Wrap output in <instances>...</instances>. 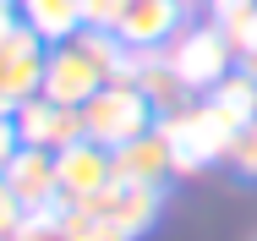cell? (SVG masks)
<instances>
[{
    "mask_svg": "<svg viewBox=\"0 0 257 241\" xmlns=\"http://www.w3.org/2000/svg\"><path fill=\"white\" fill-rule=\"evenodd\" d=\"M126 0H82V28H115Z\"/></svg>",
    "mask_w": 257,
    "mask_h": 241,
    "instance_id": "obj_19",
    "label": "cell"
},
{
    "mask_svg": "<svg viewBox=\"0 0 257 241\" xmlns=\"http://www.w3.org/2000/svg\"><path fill=\"white\" fill-rule=\"evenodd\" d=\"M11 28H22V17H17V0H0V39H6Z\"/></svg>",
    "mask_w": 257,
    "mask_h": 241,
    "instance_id": "obj_22",
    "label": "cell"
},
{
    "mask_svg": "<svg viewBox=\"0 0 257 241\" xmlns=\"http://www.w3.org/2000/svg\"><path fill=\"white\" fill-rule=\"evenodd\" d=\"M159 132H164V143L175 153V176H192V170H203L213 159H230V143H235V126H224L203 99L159 115Z\"/></svg>",
    "mask_w": 257,
    "mask_h": 241,
    "instance_id": "obj_1",
    "label": "cell"
},
{
    "mask_svg": "<svg viewBox=\"0 0 257 241\" xmlns=\"http://www.w3.org/2000/svg\"><path fill=\"white\" fill-rule=\"evenodd\" d=\"M230 165L241 170V176H257V115L246 132H235V143H230Z\"/></svg>",
    "mask_w": 257,
    "mask_h": 241,
    "instance_id": "obj_18",
    "label": "cell"
},
{
    "mask_svg": "<svg viewBox=\"0 0 257 241\" xmlns=\"http://www.w3.org/2000/svg\"><path fill=\"white\" fill-rule=\"evenodd\" d=\"M55 170H60V208H77L115 181V153L93 137H77L71 148L55 153Z\"/></svg>",
    "mask_w": 257,
    "mask_h": 241,
    "instance_id": "obj_7",
    "label": "cell"
},
{
    "mask_svg": "<svg viewBox=\"0 0 257 241\" xmlns=\"http://www.w3.org/2000/svg\"><path fill=\"white\" fill-rule=\"evenodd\" d=\"M11 115H17L22 148H50V153H60V148H71L77 137H88V132H82V110L55 104V99H44V94L22 99Z\"/></svg>",
    "mask_w": 257,
    "mask_h": 241,
    "instance_id": "obj_8",
    "label": "cell"
},
{
    "mask_svg": "<svg viewBox=\"0 0 257 241\" xmlns=\"http://www.w3.org/2000/svg\"><path fill=\"white\" fill-rule=\"evenodd\" d=\"M246 6H257V0H208L213 17H230V11H246Z\"/></svg>",
    "mask_w": 257,
    "mask_h": 241,
    "instance_id": "obj_23",
    "label": "cell"
},
{
    "mask_svg": "<svg viewBox=\"0 0 257 241\" xmlns=\"http://www.w3.org/2000/svg\"><path fill=\"white\" fill-rule=\"evenodd\" d=\"M22 203L11 197V187H6V176H0V236H11V230H22Z\"/></svg>",
    "mask_w": 257,
    "mask_h": 241,
    "instance_id": "obj_21",
    "label": "cell"
},
{
    "mask_svg": "<svg viewBox=\"0 0 257 241\" xmlns=\"http://www.w3.org/2000/svg\"><path fill=\"white\" fill-rule=\"evenodd\" d=\"M192 22H197V0H126L120 6V22L109 33L126 49H164Z\"/></svg>",
    "mask_w": 257,
    "mask_h": 241,
    "instance_id": "obj_4",
    "label": "cell"
},
{
    "mask_svg": "<svg viewBox=\"0 0 257 241\" xmlns=\"http://www.w3.org/2000/svg\"><path fill=\"white\" fill-rule=\"evenodd\" d=\"M164 66L203 99L213 83H224V77L235 71V49H230V39H224L219 22H192V28H181V33L164 44Z\"/></svg>",
    "mask_w": 257,
    "mask_h": 241,
    "instance_id": "obj_3",
    "label": "cell"
},
{
    "mask_svg": "<svg viewBox=\"0 0 257 241\" xmlns=\"http://www.w3.org/2000/svg\"><path fill=\"white\" fill-rule=\"evenodd\" d=\"M44 55H50V44L33 28H11L0 39V110H17L22 99L44 88Z\"/></svg>",
    "mask_w": 257,
    "mask_h": 241,
    "instance_id": "obj_5",
    "label": "cell"
},
{
    "mask_svg": "<svg viewBox=\"0 0 257 241\" xmlns=\"http://www.w3.org/2000/svg\"><path fill=\"white\" fill-rule=\"evenodd\" d=\"M17 153H22V132H17V115H11V110H0V170H6Z\"/></svg>",
    "mask_w": 257,
    "mask_h": 241,
    "instance_id": "obj_20",
    "label": "cell"
},
{
    "mask_svg": "<svg viewBox=\"0 0 257 241\" xmlns=\"http://www.w3.org/2000/svg\"><path fill=\"white\" fill-rule=\"evenodd\" d=\"M154 126H159V110L137 83H104L82 104V132L93 143H104L109 153L120 143H132V137H143V132H154Z\"/></svg>",
    "mask_w": 257,
    "mask_h": 241,
    "instance_id": "obj_2",
    "label": "cell"
},
{
    "mask_svg": "<svg viewBox=\"0 0 257 241\" xmlns=\"http://www.w3.org/2000/svg\"><path fill=\"white\" fill-rule=\"evenodd\" d=\"M104 83H109V77L93 66V55L77 44V39H66V44H50V55H44V88H39L44 99L82 110V104L99 94Z\"/></svg>",
    "mask_w": 257,
    "mask_h": 241,
    "instance_id": "obj_6",
    "label": "cell"
},
{
    "mask_svg": "<svg viewBox=\"0 0 257 241\" xmlns=\"http://www.w3.org/2000/svg\"><path fill=\"white\" fill-rule=\"evenodd\" d=\"M203 104L224 121V126L246 132V126H252V115H257V77L241 66V71H230L224 83H213V88L203 94Z\"/></svg>",
    "mask_w": 257,
    "mask_h": 241,
    "instance_id": "obj_12",
    "label": "cell"
},
{
    "mask_svg": "<svg viewBox=\"0 0 257 241\" xmlns=\"http://www.w3.org/2000/svg\"><path fill=\"white\" fill-rule=\"evenodd\" d=\"M241 66H246V71H252V77H257V55H246V60H241Z\"/></svg>",
    "mask_w": 257,
    "mask_h": 241,
    "instance_id": "obj_24",
    "label": "cell"
},
{
    "mask_svg": "<svg viewBox=\"0 0 257 241\" xmlns=\"http://www.w3.org/2000/svg\"><path fill=\"white\" fill-rule=\"evenodd\" d=\"M159 203H164V187H137V181H109L99 197H88V203H77V208H93L104 219H115L126 236L137 241L143 230H154L159 219Z\"/></svg>",
    "mask_w": 257,
    "mask_h": 241,
    "instance_id": "obj_10",
    "label": "cell"
},
{
    "mask_svg": "<svg viewBox=\"0 0 257 241\" xmlns=\"http://www.w3.org/2000/svg\"><path fill=\"white\" fill-rule=\"evenodd\" d=\"M17 241H77V236H71L66 214L50 208V214H28V219H22V230H17Z\"/></svg>",
    "mask_w": 257,
    "mask_h": 241,
    "instance_id": "obj_17",
    "label": "cell"
},
{
    "mask_svg": "<svg viewBox=\"0 0 257 241\" xmlns=\"http://www.w3.org/2000/svg\"><path fill=\"white\" fill-rule=\"evenodd\" d=\"M22 28H33L44 44H66L82 28V0H17Z\"/></svg>",
    "mask_w": 257,
    "mask_h": 241,
    "instance_id": "obj_13",
    "label": "cell"
},
{
    "mask_svg": "<svg viewBox=\"0 0 257 241\" xmlns=\"http://www.w3.org/2000/svg\"><path fill=\"white\" fill-rule=\"evenodd\" d=\"M0 176H6L11 197L22 203V214H50V208H60V170H55L50 148H22Z\"/></svg>",
    "mask_w": 257,
    "mask_h": 241,
    "instance_id": "obj_9",
    "label": "cell"
},
{
    "mask_svg": "<svg viewBox=\"0 0 257 241\" xmlns=\"http://www.w3.org/2000/svg\"><path fill=\"white\" fill-rule=\"evenodd\" d=\"M213 22L224 28V39H230V49H235V60L257 55V6H246V11H230V17H213Z\"/></svg>",
    "mask_w": 257,
    "mask_h": 241,
    "instance_id": "obj_16",
    "label": "cell"
},
{
    "mask_svg": "<svg viewBox=\"0 0 257 241\" xmlns=\"http://www.w3.org/2000/svg\"><path fill=\"white\" fill-rule=\"evenodd\" d=\"M137 88L154 99V110L159 115H170V110H181V104H192V88L164 66V49H137Z\"/></svg>",
    "mask_w": 257,
    "mask_h": 241,
    "instance_id": "obj_14",
    "label": "cell"
},
{
    "mask_svg": "<svg viewBox=\"0 0 257 241\" xmlns=\"http://www.w3.org/2000/svg\"><path fill=\"white\" fill-rule=\"evenodd\" d=\"M0 241H17V230H11V236H0Z\"/></svg>",
    "mask_w": 257,
    "mask_h": 241,
    "instance_id": "obj_25",
    "label": "cell"
},
{
    "mask_svg": "<svg viewBox=\"0 0 257 241\" xmlns=\"http://www.w3.org/2000/svg\"><path fill=\"white\" fill-rule=\"evenodd\" d=\"M60 214H66V225H71L77 241H132L115 219H104V214H93V208H60Z\"/></svg>",
    "mask_w": 257,
    "mask_h": 241,
    "instance_id": "obj_15",
    "label": "cell"
},
{
    "mask_svg": "<svg viewBox=\"0 0 257 241\" xmlns=\"http://www.w3.org/2000/svg\"><path fill=\"white\" fill-rule=\"evenodd\" d=\"M170 176H175V153H170V143H164V132H159V126L115 148V181H137V187H164Z\"/></svg>",
    "mask_w": 257,
    "mask_h": 241,
    "instance_id": "obj_11",
    "label": "cell"
}]
</instances>
